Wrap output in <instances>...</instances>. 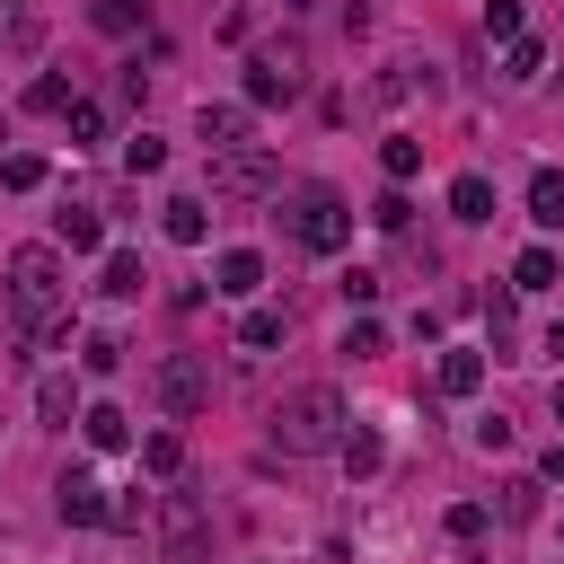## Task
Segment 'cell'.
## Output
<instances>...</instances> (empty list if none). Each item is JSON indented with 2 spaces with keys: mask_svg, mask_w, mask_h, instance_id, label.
I'll return each instance as SVG.
<instances>
[{
  "mask_svg": "<svg viewBox=\"0 0 564 564\" xmlns=\"http://www.w3.org/2000/svg\"><path fill=\"white\" fill-rule=\"evenodd\" d=\"M9 308L35 344H70V317H62V247H18L9 256Z\"/></svg>",
  "mask_w": 564,
  "mask_h": 564,
  "instance_id": "1",
  "label": "cell"
},
{
  "mask_svg": "<svg viewBox=\"0 0 564 564\" xmlns=\"http://www.w3.org/2000/svg\"><path fill=\"white\" fill-rule=\"evenodd\" d=\"M344 397L326 388V379H308V388H291L282 405H273V423H264V441L282 449V458H326L335 441H344Z\"/></svg>",
  "mask_w": 564,
  "mask_h": 564,
  "instance_id": "2",
  "label": "cell"
},
{
  "mask_svg": "<svg viewBox=\"0 0 564 564\" xmlns=\"http://www.w3.org/2000/svg\"><path fill=\"white\" fill-rule=\"evenodd\" d=\"M282 229H291V247L335 256V247L352 238V203H344L335 185H300V194H291V212H282Z\"/></svg>",
  "mask_w": 564,
  "mask_h": 564,
  "instance_id": "3",
  "label": "cell"
},
{
  "mask_svg": "<svg viewBox=\"0 0 564 564\" xmlns=\"http://www.w3.org/2000/svg\"><path fill=\"white\" fill-rule=\"evenodd\" d=\"M308 88V44L300 35H273L247 53V106H291Z\"/></svg>",
  "mask_w": 564,
  "mask_h": 564,
  "instance_id": "4",
  "label": "cell"
},
{
  "mask_svg": "<svg viewBox=\"0 0 564 564\" xmlns=\"http://www.w3.org/2000/svg\"><path fill=\"white\" fill-rule=\"evenodd\" d=\"M150 511H159V564H203V546H212L203 502H194V494H159Z\"/></svg>",
  "mask_w": 564,
  "mask_h": 564,
  "instance_id": "5",
  "label": "cell"
},
{
  "mask_svg": "<svg viewBox=\"0 0 564 564\" xmlns=\"http://www.w3.org/2000/svg\"><path fill=\"white\" fill-rule=\"evenodd\" d=\"M150 397L185 423V414H203V405H212V370H203L194 352H159V361H150Z\"/></svg>",
  "mask_w": 564,
  "mask_h": 564,
  "instance_id": "6",
  "label": "cell"
},
{
  "mask_svg": "<svg viewBox=\"0 0 564 564\" xmlns=\"http://www.w3.org/2000/svg\"><path fill=\"white\" fill-rule=\"evenodd\" d=\"M212 194H273V150L264 141H238V150H212Z\"/></svg>",
  "mask_w": 564,
  "mask_h": 564,
  "instance_id": "7",
  "label": "cell"
},
{
  "mask_svg": "<svg viewBox=\"0 0 564 564\" xmlns=\"http://www.w3.org/2000/svg\"><path fill=\"white\" fill-rule=\"evenodd\" d=\"M212 291H220V300H256V291H264V256H256V247H220Z\"/></svg>",
  "mask_w": 564,
  "mask_h": 564,
  "instance_id": "8",
  "label": "cell"
},
{
  "mask_svg": "<svg viewBox=\"0 0 564 564\" xmlns=\"http://www.w3.org/2000/svg\"><path fill=\"white\" fill-rule=\"evenodd\" d=\"M53 511H62L70 529H106V485H97V476H62Z\"/></svg>",
  "mask_w": 564,
  "mask_h": 564,
  "instance_id": "9",
  "label": "cell"
},
{
  "mask_svg": "<svg viewBox=\"0 0 564 564\" xmlns=\"http://www.w3.org/2000/svg\"><path fill=\"white\" fill-rule=\"evenodd\" d=\"M194 132H203L212 150H238V141L256 132V106H203V115H194Z\"/></svg>",
  "mask_w": 564,
  "mask_h": 564,
  "instance_id": "10",
  "label": "cell"
},
{
  "mask_svg": "<svg viewBox=\"0 0 564 564\" xmlns=\"http://www.w3.org/2000/svg\"><path fill=\"white\" fill-rule=\"evenodd\" d=\"M449 220H467V229H476V220H494V176H485V167L449 176Z\"/></svg>",
  "mask_w": 564,
  "mask_h": 564,
  "instance_id": "11",
  "label": "cell"
},
{
  "mask_svg": "<svg viewBox=\"0 0 564 564\" xmlns=\"http://www.w3.org/2000/svg\"><path fill=\"white\" fill-rule=\"evenodd\" d=\"M432 388H441V397H476V388H485V352L449 344V352H441V370H432Z\"/></svg>",
  "mask_w": 564,
  "mask_h": 564,
  "instance_id": "12",
  "label": "cell"
},
{
  "mask_svg": "<svg viewBox=\"0 0 564 564\" xmlns=\"http://www.w3.org/2000/svg\"><path fill=\"white\" fill-rule=\"evenodd\" d=\"M159 229H167L176 247H203V238H212V212H203L194 194H176V203H159Z\"/></svg>",
  "mask_w": 564,
  "mask_h": 564,
  "instance_id": "13",
  "label": "cell"
},
{
  "mask_svg": "<svg viewBox=\"0 0 564 564\" xmlns=\"http://www.w3.org/2000/svg\"><path fill=\"white\" fill-rule=\"evenodd\" d=\"M79 432H88V449H132V414L123 405H79Z\"/></svg>",
  "mask_w": 564,
  "mask_h": 564,
  "instance_id": "14",
  "label": "cell"
},
{
  "mask_svg": "<svg viewBox=\"0 0 564 564\" xmlns=\"http://www.w3.org/2000/svg\"><path fill=\"white\" fill-rule=\"evenodd\" d=\"M141 282H150V273H141V256H132V247H106L97 291H106V300H141Z\"/></svg>",
  "mask_w": 564,
  "mask_h": 564,
  "instance_id": "15",
  "label": "cell"
},
{
  "mask_svg": "<svg viewBox=\"0 0 564 564\" xmlns=\"http://www.w3.org/2000/svg\"><path fill=\"white\" fill-rule=\"evenodd\" d=\"M538 494H546V476H511L502 502H494V520H502V529H529V520H538Z\"/></svg>",
  "mask_w": 564,
  "mask_h": 564,
  "instance_id": "16",
  "label": "cell"
},
{
  "mask_svg": "<svg viewBox=\"0 0 564 564\" xmlns=\"http://www.w3.org/2000/svg\"><path fill=\"white\" fill-rule=\"evenodd\" d=\"M529 220L538 229H564V167H538L529 176Z\"/></svg>",
  "mask_w": 564,
  "mask_h": 564,
  "instance_id": "17",
  "label": "cell"
},
{
  "mask_svg": "<svg viewBox=\"0 0 564 564\" xmlns=\"http://www.w3.org/2000/svg\"><path fill=\"white\" fill-rule=\"evenodd\" d=\"M53 247L88 256V247H106V220H97V212H62V220H53Z\"/></svg>",
  "mask_w": 564,
  "mask_h": 564,
  "instance_id": "18",
  "label": "cell"
},
{
  "mask_svg": "<svg viewBox=\"0 0 564 564\" xmlns=\"http://www.w3.org/2000/svg\"><path fill=\"white\" fill-rule=\"evenodd\" d=\"M546 282H564L555 247H520V264H511V291H546Z\"/></svg>",
  "mask_w": 564,
  "mask_h": 564,
  "instance_id": "19",
  "label": "cell"
},
{
  "mask_svg": "<svg viewBox=\"0 0 564 564\" xmlns=\"http://www.w3.org/2000/svg\"><path fill=\"white\" fill-rule=\"evenodd\" d=\"M282 335H291V317H282V308H247V317H238V344H247V352H273Z\"/></svg>",
  "mask_w": 564,
  "mask_h": 564,
  "instance_id": "20",
  "label": "cell"
},
{
  "mask_svg": "<svg viewBox=\"0 0 564 564\" xmlns=\"http://www.w3.org/2000/svg\"><path fill=\"white\" fill-rule=\"evenodd\" d=\"M141 467H150L159 485H167V476H185V432H150V441H141Z\"/></svg>",
  "mask_w": 564,
  "mask_h": 564,
  "instance_id": "21",
  "label": "cell"
},
{
  "mask_svg": "<svg viewBox=\"0 0 564 564\" xmlns=\"http://www.w3.org/2000/svg\"><path fill=\"white\" fill-rule=\"evenodd\" d=\"M379 167H388V185H405V176L423 167V141H414V132H388V141H379Z\"/></svg>",
  "mask_w": 564,
  "mask_h": 564,
  "instance_id": "22",
  "label": "cell"
},
{
  "mask_svg": "<svg viewBox=\"0 0 564 564\" xmlns=\"http://www.w3.org/2000/svg\"><path fill=\"white\" fill-rule=\"evenodd\" d=\"M538 70H546V44L538 35H511L502 44V79H538Z\"/></svg>",
  "mask_w": 564,
  "mask_h": 564,
  "instance_id": "23",
  "label": "cell"
},
{
  "mask_svg": "<svg viewBox=\"0 0 564 564\" xmlns=\"http://www.w3.org/2000/svg\"><path fill=\"white\" fill-rule=\"evenodd\" d=\"M88 26L97 35H132L141 26V0H88Z\"/></svg>",
  "mask_w": 564,
  "mask_h": 564,
  "instance_id": "24",
  "label": "cell"
},
{
  "mask_svg": "<svg viewBox=\"0 0 564 564\" xmlns=\"http://www.w3.org/2000/svg\"><path fill=\"white\" fill-rule=\"evenodd\" d=\"M123 167H132V176H159V167H167V141H159V132H132V141H123Z\"/></svg>",
  "mask_w": 564,
  "mask_h": 564,
  "instance_id": "25",
  "label": "cell"
},
{
  "mask_svg": "<svg viewBox=\"0 0 564 564\" xmlns=\"http://www.w3.org/2000/svg\"><path fill=\"white\" fill-rule=\"evenodd\" d=\"M344 352H352V361H379V352H388V326H379V317H352V326H344Z\"/></svg>",
  "mask_w": 564,
  "mask_h": 564,
  "instance_id": "26",
  "label": "cell"
},
{
  "mask_svg": "<svg viewBox=\"0 0 564 564\" xmlns=\"http://www.w3.org/2000/svg\"><path fill=\"white\" fill-rule=\"evenodd\" d=\"M79 370H88V379H115V370H123V344H115V335H88V344H79Z\"/></svg>",
  "mask_w": 564,
  "mask_h": 564,
  "instance_id": "27",
  "label": "cell"
},
{
  "mask_svg": "<svg viewBox=\"0 0 564 564\" xmlns=\"http://www.w3.org/2000/svg\"><path fill=\"white\" fill-rule=\"evenodd\" d=\"M35 414H44V423H70V414H79V388H70V379H44V388H35Z\"/></svg>",
  "mask_w": 564,
  "mask_h": 564,
  "instance_id": "28",
  "label": "cell"
},
{
  "mask_svg": "<svg viewBox=\"0 0 564 564\" xmlns=\"http://www.w3.org/2000/svg\"><path fill=\"white\" fill-rule=\"evenodd\" d=\"M335 449H344V467H352V476H379V458H388V449H379V432H344Z\"/></svg>",
  "mask_w": 564,
  "mask_h": 564,
  "instance_id": "29",
  "label": "cell"
},
{
  "mask_svg": "<svg viewBox=\"0 0 564 564\" xmlns=\"http://www.w3.org/2000/svg\"><path fill=\"white\" fill-rule=\"evenodd\" d=\"M441 529H449L458 546H476V538L494 529V511H485V502H449V520H441Z\"/></svg>",
  "mask_w": 564,
  "mask_h": 564,
  "instance_id": "30",
  "label": "cell"
},
{
  "mask_svg": "<svg viewBox=\"0 0 564 564\" xmlns=\"http://www.w3.org/2000/svg\"><path fill=\"white\" fill-rule=\"evenodd\" d=\"M0 185H9V194H35V185H44V159H35V150L0 159Z\"/></svg>",
  "mask_w": 564,
  "mask_h": 564,
  "instance_id": "31",
  "label": "cell"
},
{
  "mask_svg": "<svg viewBox=\"0 0 564 564\" xmlns=\"http://www.w3.org/2000/svg\"><path fill=\"white\" fill-rule=\"evenodd\" d=\"M26 106H35V115H62V106H70V79H62V70H44V79L26 88Z\"/></svg>",
  "mask_w": 564,
  "mask_h": 564,
  "instance_id": "32",
  "label": "cell"
},
{
  "mask_svg": "<svg viewBox=\"0 0 564 564\" xmlns=\"http://www.w3.org/2000/svg\"><path fill=\"white\" fill-rule=\"evenodd\" d=\"M485 35H494V44H511V35H529V26H520V0H485Z\"/></svg>",
  "mask_w": 564,
  "mask_h": 564,
  "instance_id": "33",
  "label": "cell"
},
{
  "mask_svg": "<svg viewBox=\"0 0 564 564\" xmlns=\"http://www.w3.org/2000/svg\"><path fill=\"white\" fill-rule=\"evenodd\" d=\"M62 115H70V141H97V132H106V115H97V106H88V97H70V106H62Z\"/></svg>",
  "mask_w": 564,
  "mask_h": 564,
  "instance_id": "34",
  "label": "cell"
},
{
  "mask_svg": "<svg viewBox=\"0 0 564 564\" xmlns=\"http://www.w3.org/2000/svg\"><path fill=\"white\" fill-rule=\"evenodd\" d=\"M405 212H414V203H405V194H397V185H388V194H379V203H370V220H379V229H405Z\"/></svg>",
  "mask_w": 564,
  "mask_h": 564,
  "instance_id": "35",
  "label": "cell"
},
{
  "mask_svg": "<svg viewBox=\"0 0 564 564\" xmlns=\"http://www.w3.org/2000/svg\"><path fill=\"white\" fill-rule=\"evenodd\" d=\"M370 300H379V273L352 264V273H344V308H370Z\"/></svg>",
  "mask_w": 564,
  "mask_h": 564,
  "instance_id": "36",
  "label": "cell"
},
{
  "mask_svg": "<svg viewBox=\"0 0 564 564\" xmlns=\"http://www.w3.org/2000/svg\"><path fill=\"white\" fill-rule=\"evenodd\" d=\"M476 449H511V414H476Z\"/></svg>",
  "mask_w": 564,
  "mask_h": 564,
  "instance_id": "37",
  "label": "cell"
},
{
  "mask_svg": "<svg viewBox=\"0 0 564 564\" xmlns=\"http://www.w3.org/2000/svg\"><path fill=\"white\" fill-rule=\"evenodd\" d=\"M141 520H150V502H141V494H123V502H106V529H141Z\"/></svg>",
  "mask_w": 564,
  "mask_h": 564,
  "instance_id": "38",
  "label": "cell"
},
{
  "mask_svg": "<svg viewBox=\"0 0 564 564\" xmlns=\"http://www.w3.org/2000/svg\"><path fill=\"white\" fill-rule=\"evenodd\" d=\"M538 476H546V485H564V441H555V449L538 458Z\"/></svg>",
  "mask_w": 564,
  "mask_h": 564,
  "instance_id": "39",
  "label": "cell"
},
{
  "mask_svg": "<svg viewBox=\"0 0 564 564\" xmlns=\"http://www.w3.org/2000/svg\"><path fill=\"white\" fill-rule=\"evenodd\" d=\"M546 352H555V361H564V317H555V326H546Z\"/></svg>",
  "mask_w": 564,
  "mask_h": 564,
  "instance_id": "40",
  "label": "cell"
},
{
  "mask_svg": "<svg viewBox=\"0 0 564 564\" xmlns=\"http://www.w3.org/2000/svg\"><path fill=\"white\" fill-rule=\"evenodd\" d=\"M555 423H564V379H555Z\"/></svg>",
  "mask_w": 564,
  "mask_h": 564,
  "instance_id": "41",
  "label": "cell"
},
{
  "mask_svg": "<svg viewBox=\"0 0 564 564\" xmlns=\"http://www.w3.org/2000/svg\"><path fill=\"white\" fill-rule=\"evenodd\" d=\"M0 132H9V123H0Z\"/></svg>",
  "mask_w": 564,
  "mask_h": 564,
  "instance_id": "42",
  "label": "cell"
}]
</instances>
